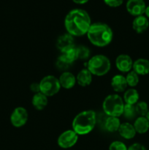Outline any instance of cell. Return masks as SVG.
Returning a JSON list of instances; mask_svg holds the SVG:
<instances>
[{"instance_id": "4dcf8cb0", "label": "cell", "mask_w": 149, "mask_h": 150, "mask_svg": "<svg viewBox=\"0 0 149 150\" xmlns=\"http://www.w3.org/2000/svg\"><path fill=\"white\" fill-rule=\"evenodd\" d=\"M30 89L32 92L36 93L40 92V86H39V83H33L31 84Z\"/></svg>"}, {"instance_id": "f546056e", "label": "cell", "mask_w": 149, "mask_h": 150, "mask_svg": "<svg viewBox=\"0 0 149 150\" xmlns=\"http://www.w3.org/2000/svg\"><path fill=\"white\" fill-rule=\"evenodd\" d=\"M128 150H147L143 145L140 144L139 143H135L131 144L129 147L128 148Z\"/></svg>"}, {"instance_id": "e0dca14e", "label": "cell", "mask_w": 149, "mask_h": 150, "mask_svg": "<svg viewBox=\"0 0 149 150\" xmlns=\"http://www.w3.org/2000/svg\"><path fill=\"white\" fill-rule=\"evenodd\" d=\"M48 97L42 94V92L36 93L34 95L32 100V105L35 109L38 111H42L48 105Z\"/></svg>"}, {"instance_id": "d6a6232c", "label": "cell", "mask_w": 149, "mask_h": 150, "mask_svg": "<svg viewBox=\"0 0 149 150\" xmlns=\"http://www.w3.org/2000/svg\"><path fill=\"white\" fill-rule=\"evenodd\" d=\"M145 14L146 18H149V5L148 7H146L145 11Z\"/></svg>"}, {"instance_id": "5bb4252c", "label": "cell", "mask_w": 149, "mask_h": 150, "mask_svg": "<svg viewBox=\"0 0 149 150\" xmlns=\"http://www.w3.org/2000/svg\"><path fill=\"white\" fill-rule=\"evenodd\" d=\"M149 26V21L148 18L144 16L135 17L132 22V28L137 33L140 34L148 29Z\"/></svg>"}, {"instance_id": "484cf974", "label": "cell", "mask_w": 149, "mask_h": 150, "mask_svg": "<svg viewBox=\"0 0 149 150\" xmlns=\"http://www.w3.org/2000/svg\"><path fill=\"white\" fill-rule=\"evenodd\" d=\"M135 109L137 114L140 115V117H146L149 108L147 103L144 101H140L135 104Z\"/></svg>"}, {"instance_id": "9c48e42d", "label": "cell", "mask_w": 149, "mask_h": 150, "mask_svg": "<svg viewBox=\"0 0 149 150\" xmlns=\"http://www.w3.org/2000/svg\"><path fill=\"white\" fill-rule=\"evenodd\" d=\"M126 7L129 14L137 17L144 14L146 4L144 0H128Z\"/></svg>"}, {"instance_id": "8992f818", "label": "cell", "mask_w": 149, "mask_h": 150, "mask_svg": "<svg viewBox=\"0 0 149 150\" xmlns=\"http://www.w3.org/2000/svg\"><path fill=\"white\" fill-rule=\"evenodd\" d=\"M39 86L40 92L47 97L56 95L61 87L58 79L54 76H47L44 77L39 82Z\"/></svg>"}, {"instance_id": "ffe728a7", "label": "cell", "mask_w": 149, "mask_h": 150, "mask_svg": "<svg viewBox=\"0 0 149 150\" xmlns=\"http://www.w3.org/2000/svg\"><path fill=\"white\" fill-rule=\"evenodd\" d=\"M138 92L135 89H129L124 92V101L127 104H131V105H135L139 100Z\"/></svg>"}, {"instance_id": "44dd1931", "label": "cell", "mask_w": 149, "mask_h": 150, "mask_svg": "<svg viewBox=\"0 0 149 150\" xmlns=\"http://www.w3.org/2000/svg\"><path fill=\"white\" fill-rule=\"evenodd\" d=\"M121 124V123L118 117H108L105 120V127L108 131L112 133V132L118 131Z\"/></svg>"}, {"instance_id": "f1b7e54d", "label": "cell", "mask_w": 149, "mask_h": 150, "mask_svg": "<svg viewBox=\"0 0 149 150\" xmlns=\"http://www.w3.org/2000/svg\"><path fill=\"white\" fill-rule=\"evenodd\" d=\"M105 4L111 7H117L121 6L124 2V0H104Z\"/></svg>"}, {"instance_id": "4316f807", "label": "cell", "mask_w": 149, "mask_h": 150, "mask_svg": "<svg viewBox=\"0 0 149 150\" xmlns=\"http://www.w3.org/2000/svg\"><path fill=\"white\" fill-rule=\"evenodd\" d=\"M71 64L68 62L66 61L61 56H60L58 58L56 62V67L59 69L60 70H67V69L70 68Z\"/></svg>"}, {"instance_id": "2e32d148", "label": "cell", "mask_w": 149, "mask_h": 150, "mask_svg": "<svg viewBox=\"0 0 149 150\" xmlns=\"http://www.w3.org/2000/svg\"><path fill=\"white\" fill-rule=\"evenodd\" d=\"M118 133L120 136L125 139H131L135 136L136 130L134 125L131 123L124 122L121 123L118 129Z\"/></svg>"}, {"instance_id": "5b68a950", "label": "cell", "mask_w": 149, "mask_h": 150, "mask_svg": "<svg viewBox=\"0 0 149 150\" xmlns=\"http://www.w3.org/2000/svg\"><path fill=\"white\" fill-rule=\"evenodd\" d=\"M124 101L116 94L110 95L105 98L102 103V108L108 117H119L123 114Z\"/></svg>"}, {"instance_id": "8fae6325", "label": "cell", "mask_w": 149, "mask_h": 150, "mask_svg": "<svg viewBox=\"0 0 149 150\" xmlns=\"http://www.w3.org/2000/svg\"><path fill=\"white\" fill-rule=\"evenodd\" d=\"M56 45L57 48L61 51V53L72 48L74 46L73 36L68 33L61 35L57 40Z\"/></svg>"}, {"instance_id": "836d02e7", "label": "cell", "mask_w": 149, "mask_h": 150, "mask_svg": "<svg viewBox=\"0 0 149 150\" xmlns=\"http://www.w3.org/2000/svg\"><path fill=\"white\" fill-rule=\"evenodd\" d=\"M145 117L148 119V121H149V110H148V112L147 115H146Z\"/></svg>"}, {"instance_id": "4fadbf2b", "label": "cell", "mask_w": 149, "mask_h": 150, "mask_svg": "<svg viewBox=\"0 0 149 150\" xmlns=\"http://www.w3.org/2000/svg\"><path fill=\"white\" fill-rule=\"evenodd\" d=\"M132 68L138 76H145L149 73V61L145 59H138L133 62Z\"/></svg>"}, {"instance_id": "cb8c5ba5", "label": "cell", "mask_w": 149, "mask_h": 150, "mask_svg": "<svg viewBox=\"0 0 149 150\" xmlns=\"http://www.w3.org/2000/svg\"><path fill=\"white\" fill-rule=\"evenodd\" d=\"M61 57L68 62L70 64H72L76 59H77V53H76V47L74 46L72 48H70V49L67 50L64 52L62 53Z\"/></svg>"}, {"instance_id": "3957f363", "label": "cell", "mask_w": 149, "mask_h": 150, "mask_svg": "<svg viewBox=\"0 0 149 150\" xmlns=\"http://www.w3.org/2000/svg\"><path fill=\"white\" fill-rule=\"evenodd\" d=\"M96 115L92 110L83 111L79 113L72 121V130L78 136L89 134L93 130L96 125Z\"/></svg>"}, {"instance_id": "d6986e66", "label": "cell", "mask_w": 149, "mask_h": 150, "mask_svg": "<svg viewBox=\"0 0 149 150\" xmlns=\"http://www.w3.org/2000/svg\"><path fill=\"white\" fill-rule=\"evenodd\" d=\"M134 127L136 133L140 134L145 133L149 130V121L145 117H139L134 122Z\"/></svg>"}, {"instance_id": "30bf717a", "label": "cell", "mask_w": 149, "mask_h": 150, "mask_svg": "<svg viewBox=\"0 0 149 150\" xmlns=\"http://www.w3.org/2000/svg\"><path fill=\"white\" fill-rule=\"evenodd\" d=\"M117 69L122 73H129L133 67V61L131 57L127 54H121L115 59Z\"/></svg>"}, {"instance_id": "603a6c76", "label": "cell", "mask_w": 149, "mask_h": 150, "mask_svg": "<svg viewBox=\"0 0 149 150\" xmlns=\"http://www.w3.org/2000/svg\"><path fill=\"white\" fill-rule=\"evenodd\" d=\"M76 53H77V59L86 60L89 59L90 57V50L85 45L76 47Z\"/></svg>"}, {"instance_id": "9a60e30c", "label": "cell", "mask_w": 149, "mask_h": 150, "mask_svg": "<svg viewBox=\"0 0 149 150\" xmlns=\"http://www.w3.org/2000/svg\"><path fill=\"white\" fill-rule=\"evenodd\" d=\"M126 77L122 75H115L112 78L111 80V86L112 89L116 92H123L126 90L127 87Z\"/></svg>"}, {"instance_id": "ba28073f", "label": "cell", "mask_w": 149, "mask_h": 150, "mask_svg": "<svg viewBox=\"0 0 149 150\" xmlns=\"http://www.w3.org/2000/svg\"><path fill=\"white\" fill-rule=\"evenodd\" d=\"M29 114L27 110L23 107H17L10 116V122L15 127H20L24 125L28 121Z\"/></svg>"}, {"instance_id": "277c9868", "label": "cell", "mask_w": 149, "mask_h": 150, "mask_svg": "<svg viewBox=\"0 0 149 150\" xmlns=\"http://www.w3.org/2000/svg\"><path fill=\"white\" fill-rule=\"evenodd\" d=\"M86 65L92 75L103 76L110 70L111 63L106 56L98 54L89 59Z\"/></svg>"}, {"instance_id": "52a82bcc", "label": "cell", "mask_w": 149, "mask_h": 150, "mask_svg": "<svg viewBox=\"0 0 149 150\" xmlns=\"http://www.w3.org/2000/svg\"><path fill=\"white\" fill-rule=\"evenodd\" d=\"M78 140V135L73 130H68L63 132L58 138V146L63 149H68L72 147L77 143Z\"/></svg>"}, {"instance_id": "7402d4cb", "label": "cell", "mask_w": 149, "mask_h": 150, "mask_svg": "<svg viewBox=\"0 0 149 150\" xmlns=\"http://www.w3.org/2000/svg\"><path fill=\"white\" fill-rule=\"evenodd\" d=\"M124 117L127 120H133L137 116V112L135 109V105H131V104H124V111L123 114Z\"/></svg>"}, {"instance_id": "7c38bea8", "label": "cell", "mask_w": 149, "mask_h": 150, "mask_svg": "<svg viewBox=\"0 0 149 150\" xmlns=\"http://www.w3.org/2000/svg\"><path fill=\"white\" fill-rule=\"evenodd\" d=\"M61 87L66 89H70L74 87L76 83V78L74 75L69 71H64L61 73L58 79Z\"/></svg>"}, {"instance_id": "1f68e13d", "label": "cell", "mask_w": 149, "mask_h": 150, "mask_svg": "<svg viewBox=\"0 0 149 150\" xmlns=\"http://www.w3.org/2000/svg\"><path fill=\"white\" fill-rule=\"evenodd\" d=\"M73 2L76 3V4H86L89 1V0H72Z\"/></svg>"}, {"instance_id": "6da1fadb", "label": "cell", "mask_w": 149, "mask_h": 150, "mask_svg": "<svg viewBox=\"0 0 149 150\" xmlns=\"http://www.w3.org/2000/svg\"><path fill=\"white\" fill-rule=\"evenodd\" d=\"M91 25L89 13L82 9H74L65 17L64 26L67 33L73 37L83 36L87 34Z\"/></svg>"}, {"instance_id": "7a4b0ae2", "label": "cell", "mask_w": 149, "mask_h": 150, "mask_svg": "<svg viewBox=\"0 0 149 150\" xmlns=\"http://www.w3.org/2000/svg\"><path fill=\"white\" fill-rule=\"evenodd\" d=\"M86 35L91 43L100 48L109 45L113 38L112 29L102 22L91 23Z\"/></svg>"}, {"instance_id": "83f0119b", "label": "cell", "mask_w": 149, "mask_h": 150, "mask_svg": "<svg viewBox=\"0 0 149 150\" xmlns=\"http://www.w3.org/2000/svg\"><path fill=\"white\" fill-rule=\"evenodd\" d=\"M109 150H128V148L123 142L115 141L110 145Z\"/></svg>"}, {"instance_id": "d4e9b609", "label": "cell", "mask_w": 149, "mask_h": 150, "mask_svg": "<svg viewBox=\"0 0 149 150\" xmlns=\"http://www.w3.org/2000/svg\"><path fill=\"white\" fill-rule=\"evenodd\" d=\"M127 85L131 87L136 86L139 83V76L134 70H131L128 73L127 76H126Z\"/></svg>"}, {"instance_id": "ac0fdd59", "label": "cell", "mask_w": 149, "mask_h": 150, "mask_svg": "<svg viewBox=\"0 0 149 150\" xmlns=\"http://www.w3.org/2000/svg\"><path fill=\"white\" fill-rule=\"evenodd\" d=\"M76 81H77V83L80 86H87L91 84L92 81V74L91 72L86 69H83L80 70L77 74V78H76Z\"/></svg>"}]
</instances>
